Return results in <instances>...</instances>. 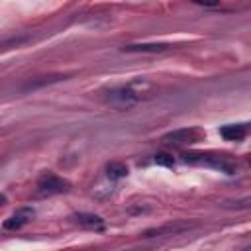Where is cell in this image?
Returning <instances> with one entry per match:
<instances>
[{
	"label": "cell",
	"mask_w": 251,
	"mask_h": 251,
	"mask_svg": "<svg viewBox=\"0 0 251 251\" xmlns=\"http://www.w3.org/2000/svg\"><path fill=\"white\" fill-rule=\"evenodd\" d=\"M155 163L161 165V167H173L175 165V159L169 153H157L155 155Z\"/></svg>",
	"instance_id": "10"
},
{
	"label": "cell",
	"mask_w": 251,
	"mask_h": 251,
	"mask_svg": "<svg viewBox=\"0 0 251 251\" xmlns=\"http://www.w3.org/2000/svg\"><path fill=\"white\" fill-rule=\"evenodd\" d=\"M231 208H235V210H245V208H251V196L235 200V202L231 204Z\"/></svg>",
	"instance_id": "11"
},
{
	"label": "cell",
	"mask_w": 251,
	"mask_h": 251,
	"mask_svg": "<svg viewBox=\"0 0 251 251\" xmlns=\"http://www.w3.org/2000/svg\"><path fill=\"white\" fill-rule=\"evenodd\" d=\"M31 218H33V210H31V208H20V210H16V212L4 222V227H6V229H20V227L25 226Z\"/></svg>",
	"instance_id": "3"
},
{
	"label": "cell",
	"mask_w": 251,
	"mask_h": 251,
	"mask_svg": "<svg viewBox=\"0 0 251 251\" xmlns=\"http://www.w3.org/2000/svg\"><path fill=\"white\" fill-rule=\"evenodd\" d=\"M61 76H41L39 80H29L25 84V88H37V86H43V84H51V82H57Z\"/></svg>",
	"instance_id": "9"
},
{
	"label": "cell",
	"mask_w": 251,
	"mask_h": 251,
	"mask_svg": "<svg viewBox=\"0 0 251 251\" xmlns=\"http://www.w3.org/2000/svg\"><path fill=\"white\" fill-rule=\"evenodd\" d=\"M139 98H141V92L135 88V84L120 86V88H114V90H110L106 94V102L112 104V106H116V108H129Z\"/></svg>",
	"instance_id": "1"
},
{
	"label": "cell",
	"mask_w": 251,
	"mask_h": 251,
	"mask_svg": "<svg viewBox=\"0 0 251 251\" xmlns=\"http://www.w3.org/2000/svg\"><path fill=\"white\" fill-rule=\"evenodd\" d=\"M106 173H108V176H110V178L118 180V178H124V176L127 175V167H126L124 163L112 161V163H108V167H106Z\"/></svg>",
	"instance_id": "8"
},
{
	"label": "cell",
	"mask_w": 251,
	"mask_h": 251,
	"mask_svg": "<svg viewBox=\"0 0 251 251\" xmlns=\"http://www.w3.org/2000/svg\"><path fill=\"white\" fill-rule=\"evenodd\" d=\"M249 165H251V159H249Z\"/></svg>",
	"instance_id": "12"
},
{
	"label": "cell",
	"mask_w": 251,
	"mask_h": 251,
	"mask_svg": "<svg viewBox=\"0 0 251 251\" xmlns=\"http://www.w3.org/2000/svg\"><path fill=\"white\" fill-rule=\"evenodd\" d=\"M69 190V182L57 175L45 173L39 180H37V192L41 196H51V194H61Z\"/></svg>",
	"instance_id": "2"
},
{
	"label": "cell",
	"mask_w": 251,
	"mask_h": 251,
	"mask_svg": "<svg viewBox=\"0 0 251 251\" xmlns=\"http://www.w3.org/2000/svg\"><path fill=\"white\" fill-rule=\"evenodd\" d=\"M75 222L86 229H104V220L96 214H86V212L75 214Z\"/></svg>",
	"instance_id": "5"
},
{
	"label": "cell",
	"mask_w": 251,
	"mask_h": 251,
	"mask_svg": "<svg viewBox=\"0 0 251 251\" xmlns=\"http://www.w3.org/2000/svg\"><path fill=\"white\" fill-rule=\"evenodd\" d=\"M222 137L227 139V141H239L245 137V127L243 126H235V124H229V126H224L220 129Z\"/></svg>",
	"instance_id": "7"
},
{
	"label": "cell",
	"mask_w": 251,
	"mask_h": 251,
	"mask_svg": "<svg viewBox=\"0 0 251 251\" xmlns=\"http://www.w3.org/2000/svg\"><path fill=\"white\" fill-rule=\"evenodd\" d=\"M196 137H198V133L194 129H175V131H171V133L165 135V141L182 145V143H194Z\"/></svg>",
	"instance_id": "4"
},
{
	"label": "cell",
	"mask_w": 251,
	"mask_h": 251,
	"mask_svg": "<svg viewBox=\"0 0 251 251\" xmlns=\"http://www.w3.org/2000/svg\"><path fill=\"white\" fill-rule=\"evenodd\" d=\"M167 49H169V45H165V43H135V45L124 47V51H127V53H161Z\"/></svg>",
	"instance_id": "6"
}]
</instances>
